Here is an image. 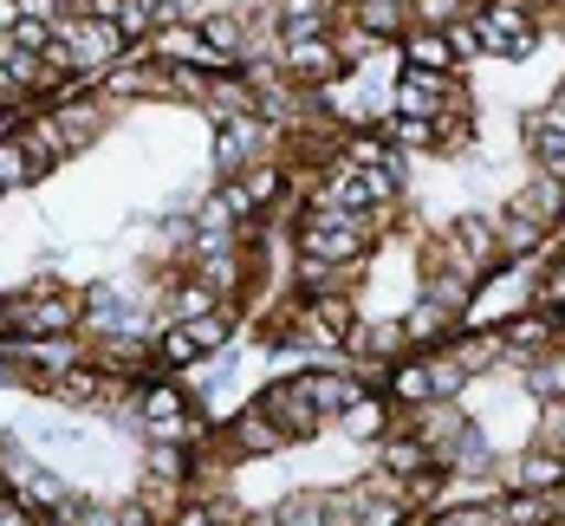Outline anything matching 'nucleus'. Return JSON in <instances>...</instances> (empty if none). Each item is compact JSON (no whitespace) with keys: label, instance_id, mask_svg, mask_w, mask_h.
<instances>
[{"label":"nucleus","instance_id":"obj_32","mask_svg":"<svg viewBox=\"0 0 565 526\" xmlns=\"http://www.w3.org/2000/svg\"><path fill=\"white\" fill-rule=\"evenodd\" d=\"M358 526H403V507H396V501H364Z\"/></svg>","mask_w":565,"mask_h":526},{"label":"nucleus","instance_id":"obj_6","mask_svg":"<svg viewBox=\"0 0 565 526\" xmlns=\"http://www.w3.org/2000/svg\"><path fill=\"white\" fill-rule=\"evenodd\" d=\"M526 143H533V157L546 163V175H559L565 182V98L526 117Z\"/></svg>","mask_w":565,"mask_h":526},{"label":"nucleus","instance_id":"obj_7","mask_svg":"<svg viewBox=\"0 0 565 526\" xmlns=\"http://www.w3.org/2000/svg\"><path fill=\"white\" fill-rule=\"evenodd\" d=\"M449 78L443 72H409L403 85H396V105H403V117H443L449 111Z\"/></svg>","mask_w":565,"mask_h":526},{"label":"nucleus","instance_id":"obj_38","mask_svg":"<svg viewBox=\"0 0 565 526\" xmlns=\"http://www.w3.org/2000/svg\"><path fill=\"white\" fill-rule=\"evenodd\" d=\"M150 468H157L163 481H175V474H182V455H175V449H163V442H157V449H150Z\"/></svg>","mask_w":565,"mask_h":526},{"label":"nucleus","instance_id":"obj_17","mask_svg":"<svg viewBox=\"0 0 565 526\" xmlns=\"http://www.w3.org/2000/svg\"><path fill=\"white\" fill-rule=\"evenodd\" d=\"M53 130H58V150L72 157V150H85V143L98 137V111H85V105H72V111H58V117H53Z\"/></svg>","mask_w":565,"mask_h":526},{"label":"nucleus","instance_id":"obj_12","mask_svg":"<svg viewBox=\"0 0 565 526\" xmlns=\"http://www.w3.org/2000/svg\"><path fill=\"white\" fill-rule=\"evenodd\" d=\"M520 494H559L565 487V455H553V449H533L526 462H520V481H513Z\"/></svg>","mask_w":565,"mask_h":526},{"label":"nucleus","instance_id":"obj_30","mask_svg":"<svg viewBox=\"0 0 565 526\" xmlns=\"http://www.w3.org/2000/svg\"><path fill=\"white\" fill-rule=\"evenodd\" d=\"M391 137H396V143H416V150H423V143H436V117H396Z\"/></svg>","mask_w":565,"mask_h":526},{"label":"nucleus","instance_id":"obj_36","mask_svg":"<svg viewBox=\"0 0 565 526\" xmlns=\"http://www.w3.org/2000/svg\"><path fill=\"white\" fill-rule=\"evenodd\" d=\"M117 526H163L150 514V501H130V507H117Z\"/></svg>","mask_w":565,"mask_h":526},{"label":"nucleus","instance_id":"obj_24","mask_svg":"<svg viewBox=\"0 0 565 526\" xmlns=\"http://www.w3.org/2000/svg\"><path fill=\"white\" fill-rule=\"evenodd\" d=\"M436 455H429V442L423 436H409V442H384V468L391 474H416V468H429Z\"/></svg>","mask_w":565,"mask_h":526},{"label":"nucleus","instance_id":"obj_4","mask_svg":"<svg viewBox=\"0 0 565 526\" xmlns=\"http://www.w3.org/2000/svg\"><path fill=\"white\" fill-rule=\"evenodd\" d=\"M72 319H78V305L72 299H46V292H26V299H13V332H26V339H58V332H72Z\"/></svg>","mask_w":565,"mask_h":526},{"label":"nucleus","instance_id":"obj_29","mask_svg":"<svg viewBox=\"0 0 565 526\" xmlns=\"http://www.w3.org/2000/svg\"><path fill=\"white\" fill-rule=\"evenodd\" d=\"M533 240H540V228H533L526 215H513V208H508V222H501V247H508V254H526Z\"/></svg>","mask_w":565,"mask_h":526},{"label":"nucleus","instance_id":"obj_40","mask_svg":"<svg viewBox=\"0 0 565 526\" xmlns=\"http://www.w3.org/2000/svg\"><path fill=\"white\" fill-rule=\"evenodd\" d=\"M72 526H117V514H105V507H78V520Z\"/></svg>","mask_w":565,"mask_h":526},{"label":"nucleus","instance_id":"obj_23","mask_svg":"<svg viewBox=\"0 0 565 526\" xmlns=\"http://www.w3.org/2000/svg\"><path fill=\"white\" fill-rule=\"evenodd\" d=\"M98 390H105V377H92V371H58L53 377V397H65V404H98Z\"/></svg>","mask_w":565,"mask_h":526},{"label":"nucleus","instance_id":"obj_31","mask_svg":"<svg viewBox=\"0 0 565 526\" xmlns=\"http://www.w3.org/2000/svg\"><path fill=\"white\" fill-rule=\"evenodd\" d=\"M344 429H351V436H384V409L364 397L358 409H344Z\"/></svg>","mask_w":565,"mask_h":526},{"label":"nucleus","instance_id":"obj_3","mask_svg":"<svg viewBox=\"0 0 565 526\" xmlns=\"http://www.w3.org/2000/svg\"><path fill=\"white\" fill-rule=\"evenodd\" d=\"M117 46H124L117 20H65V53H72V72H98Z\"/></svg>","mask_w":565,"mask_h":526},{"label":"nucleus","instance_id":"obj_19","mask_svg":"<svg viewBox=\"0 0 565 526\" xmlns=\"http://www.w3.org/2000/svg\"><path fill=\"white\" fill-rule=\"evenodd\" d=\"M202 40H209L215 53H241V46H247V20H241V13H209V20H202Z\"/></svg>","mask_w":565,"mask_h":526},{"label":"nucleus","instance_id":"obj_22","mask_svg":"<svg viewBox=\"0 0 565 526\" xmlns=\"http://www.w3.org/2000/svg\"><path fill=\"white\" fill-rule=\"evenodd\" d=\"M455 247H468V267H475V260H488L501 247V228H488V215H468L461 234H455Z\"/></svg>","mask_w":565,"mask_h":526},{"label":"nucleus","instance_id":"obj_14","mask_svg":"<svg viewBox=\"0 0 565 526\" xmlns=\"http://www.w3.org/2000/svg\"><path fill=\"white\" fill-rule=\"evenodd\" d=\"M299 384L312 390V404L326 409V416H332V409H358L364 404V384H358V377H332V371H319V377H299Z\"/></svg>","mask_w":565,"mask_h":526},{"label":"nucleus","instance_id":"obj_42","mask_svg":"<svg viewBox=\"0 0 565 526\" xmlns=\"http://www.w3.org/2000/svg\"><path fill=\"white\" fill-rule=\"evenodd\" d=\"M20 13H26V7H20V0H0V33H7V26H13V20H20Z\"/></svg>","mask_w":565,"mask_h":526},{"label":"nucleus","instance_id":"obj_26","mask_svg":"<svg viewBox=\"0 0 565 526\" xmlns=\"http://www.w3.org/2000/svg\"><path fill=\"white\" fill-rule=\"evenodd\" d=\"M358 26H364V33H396V26H403V7H396V0H364V7H358Z\"/></svg>","mask_w":565,"mask_h":526},{"label":"nucleus","instance_id":"obj_44","mask_svg":"<svg viewBox=\"0 0 565 526\" xmlns=\"http://www.w3.org/2000/svg\"><path fill=\"white\" fill-rule=\"evenodd\" d=\"M0 501H7V487H0Z\"/></svg>","mask_w":565,"mask_h":526},{"label":"nucleus","instance_id":"obj_34","mask_svg":"<svg viewBox=\"0 0 565 526\" xmlns=\"http://www.w3.org/2000/svg\"><path fill=\"white\" fill-rule=\"evenodd\" d=\"M540 429H546V449H553V455H565V409L559 404L546 409V422H540Z\"/></svg>","mask_w":565,"mask_h":526},{"label":"nucleus","instance_id":"obj_5","mask_svg":"<svg viewBox=\"0 0 565 526\" xmlns=\"http://www.w3.org/2000/svg\"><path fill=\"white\" fill-rule=\"evenodd\" d=\"M260 416H267V422H280L286 436H312L326 409L312 404V390H306V384H274V390L260 397Z\"/></svg>","mask_w":565,"mask_h":526},{"label":"nucleus","instance_id":"obj_8","mask_svg":"<svg viewBox=\"0 0 565 526\" xmlns=\"http://www.w3.org/2000/svg\"><path fill=\"white\" fill-rule=\"evenodd\" d=\"M286 72H292L299 85H326V78L339 72V53H332L326 40H286Z\"/></svg>","mask_w":565,"mask_h":526},{"label":"nucleus","instance_id":"obj_28","mask_svg":"<svg viewBox=\"0 0 565 526\" xmlns=\"http://www.w3.org/2000/svg\"><path fill=\"white\" fill-rule=\"evenodd\" d=\"M163 364H189V357H195V351H202V339H195V325H170V332H163Z\"/></svg>","mask_w":565,"mask_h":526},{"label":"nucleus","instance_id":"obj_37","mask_svg":"<svg viewBox=\"0 0 565 526\" xmlns=\"http://www.w3.org/2000/svg\"><path fill=\"white\" fill-rule=\"evenodd\" d=\"M274 189H280V170H260V175H247V195H254V208H260V202H267Z\"/></svg>","mask_w":565,"mask_h":526},{"label":"nucleus","instance_id":"obj_16","mask_svg":"<svg viewBox=\"0 0 565 526\" xmlns=\"http://www.w3.org/2000/svg\"><path fill=\"white\" fill-rule=\"evenodd\" d=\"M391 397L396 404H436V364H396Z\"/></svg>","mask_w":565,"mask_h":526},{"label":"nucleus","instance_id":"obj_2","mask_svg":"<svg viewBox=\"0 0 565 526\" xmlns=\"http://www.w3.org/2000/svg\"><path fill=\"white\" fill-rule=\"evenodd\" d=\"M468 33H475V46L481 53H494V58H520V53H533V20L526 13H513V7H481L475 20H468Z\"/></svg>","mask_w":565,"mask_h":526},{"label":"nucleus","instance_id":"obj_15","mask_svg":"<svg viewBox=\"0 0 565 526\" xmlns=\"http://www.w3.org/2000/svg\"><path fill=\"white\" fill-rule=\"evenodd\" d=\"M423 299H436V305H449V312H468V299H475V267H449V273H429Z\"/></svg>","mask_w":565,"mask_h":526},{"label":"nucleus","instance_id":"obj_33","mask_svg":"<svg viewBox=\"0 0 565 526\" xmlns=\"http://www.w3.org/2000/svg\"><path fill=\"white\" fill-rule=\"evenodd\" d=\"M416 13H423L429 26H455V13H461V0H416Z\"/></svg>","mask_w":565,"mask_h":526},{"label":"nucleus","instance_id":"obj_35","mask_svg":"<svg viewBox=\"0 0 565 526\" xmlns=\"http://www.w3.org/2000/svg\"><path fill=\"white\" fill-rule=\"evenodd\" d=\"M13 46H20V53H40V46H46V26H40V20H20Z\"/></svg>","mask_w":565,"mask_h":526},{"label":"nucleus","instance_id":"obj_41","mask_svg":"<svg viewBox=\"0 0 565 526\" xmlns=\"http://www.w3.org/2000/svg\"><path fill=\"white\" fill-rule=\"evenodd\" d=\"M0 526H33V520H26V514H20L13 501H0Z\"/></svg>","mask_w":565,"mask_h":526},{"label":"nucleus","instance_id":"obj_1","mask_svg":"<svg viewBox=\"0 0 565 526\" xmlns=\"http://www.w3.org/2000/svg\"><path fill=\"white\" fill-rule=\"evenodd\" d=\"M299 247H306V260H358L364 254V222L358 215H344V208H326V215H312L306 228H299Z\"/></svg>","mask_w":565,"mask_h":526},{"label":"nucleus","instance_id":"obj_9","mask_svg":"<svg viewBox=\"0 0 565 526\" xmlns=\"http://www.w3.org/2000/svg\"><path fill=\"white\" fill-rule=\"evenodd\" d=\"M449 325H461V312H449V305H436V299H416V312L403 319V339L423 351H436L443 339H449Z\"/></svg>","mask_w":565,"mask_h":526},{"label":"nucleus","instance_id":"obj_11","mask_svg":"<svg viewBox=\"0 0 565 526\" xmlns=\"http://www.w3.org/2000/svg\"><path fill=\"white\" fill-rule=\"evenodd\" d=\"M254 143H260V124H254V117H227V124H222V143H215V170L234 175L247 157H254Z\"/></svg>","mask_w":565,"mask_h":526},{"label":"nucleus","instance_id":"obj_27","mask_svg":"<svg viewBox=\"0 0 565 526\" xmlns=\"http://www.w3.org/2000/svg\"><path fill=\"white\" fill-rule=\"evenodd\" d=\"M20 182H33V157H26V143H0V189H20Z\"/></svg>","mask_w":565,"mask_h":526},{"label":"nucleus","instance_id":"obj_21","mask_svg":"<svg viewBox=\"0 0 565 526\" xmlns=\"http://www.w3.org/2000/svg\"><path fill=\"white\" fill-rule=\"evenodd\" d=\"M292 436H286L280 422H267V416H241V449H254V455H274V449H286Z\"/></svg>","mask_w":565,"mask_h":526},{"label":"nucleus","instance_id":"obj_39","mask_svg":"<svg viewBox=\"0 0 565 526\" xmlns=\"http://www.w3.org/2000/svg\"><path fill=\"white\" fill-rule=\"evenodd\" d=\"M540 299H546V305H559V299H565V267H553V280L540 287Z\"/></svg>","mask_w":565,"mask_h":526},{"label":"nucleus","instance_id":"obj_18","mask_svg":"<svg viewBox=\"0 0 565 526\" xmlns=\"http://www.w3.org/2000/svg\"><path fill=\"white\" fill-rule=\"evenodd\" d=\"M312 325H319V339H351V299L319 292V299H312Z\"/></svg>","mask_w":565,"mask_h":526},{"label":"nucleus","instance_id":"obj_25","mask_svg":"<svg viewBox=\"0 0 565 526\" xmlns=\"http://www.w3.org/2000/svg\"><path fill=\"white\" fill-rule=\"evenodd\" d=\"M403 46H409V58H416L423 72H443V65H449V53H455L449 33H409Z\"/></svg>","mask_w":565,"mask_h":526},{"label":"nucleus","instance_id":"obj_20","mask_svg":"<svg viewBox=\"0 0 565 526\" xmlns=\"http://www.w3.org/2000/svg\"><path fill=\"white\" fill-rule=\"evenodd\" d=\"M526 390L533 397H565V357H526Z\"/></svg>","mask_w":565,"mask_h":526},{"label":"nucleus","instance_id":"obj_10","mask_svg":"<svg viewBox=\"0 0 565 526\" xmlns=\"http://www.w3.org/2000/svg\"><path fill=\"white\" fill-rule=\"evenodd\" d=\"M513 215H526L533 228H553L565 215V182L559 175H546V182H533L526 195H513Z\"/></svg>","mask_w":565,"mask_h":526},{"label":"nucleus","instance_id":"obj_43","mask_svg":"<svg viewBox=\"0 0 565 526\" xmlns=\"http://www.w3.org/2000/svg\"><path fill=\"white\" fill-rule=\"evenodd\" d=\"M0 332H13V305L7 299H0Z\"/></svg>","mask_w":565,"mask_h":526},{"label":"nucleus","instance_id":"obj_13","mask_svg":"<svg viewBox=\"0 0 565 526\" xmlns=\"http://www.w3.org/2000/svg\"><path fill=\"white\" fill-rule=\"evenodd\" d=\"M501 351H508V339H501V332H475V339H455L449 357H455V371H461V377H481Z\"/></svg>","mask_w":565,"mask_h":526}]
</instances>
